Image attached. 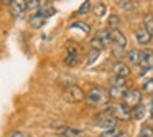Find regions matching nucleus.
<instances>
[{"label":"nucleus","instance_id":"3","mask_svg":"<svg viewBox=\"0 0 153 137\" xmlns=\"http://www.w3.org/2000/svg\"><path fill=\"white\" fill-rule=\"evenodd\" d=\"M63 99L66 101V103L77 104V103H82V101L86 99V94H84V91L81 89L79 86L73 84V86H66V89H64V93H63Z\"/></svg>","mask_w":153,"mask_h":137},{"label":"nucleus","instance_id":"27","mask_svg":"<svg viewBox=\"0 0 153 137\" xmlns=\"http://www.w3.org/2000/svg\"><path fill=\"white\" fill-rule=\"evenodd\" d=\"M8 137H28V134L20 132V130H12V132L8 134Z\"/></svg>","mask_w":153,"mask_h":137},{"label":"nucleus","instance_id":"4","mask_svg":"<svg viewBox=\"0 0 153 137\" xmlns=\"http://www.w3.org/2000/svg\"><path fill=\"white\" fill-rule=\"evenodd\" d=\"M109 33H110V45L114 46V51H115L117 55L122 53V51L127 48V38H125V35H123L122 31H119L117 28H110Z\"/></svg>","mask_w":153,"mask_h":137},{"label":"nucleus","instance_id":"29","mask_svg":"<svg viewBox=\"0 0 153 137\" xmlns=\"http://www.w3.org/2000/svg\"><path fill=\"white\" fill-rule=\"evenodd\" d=\"M115 137H128V134H127V132H119Z\"/></svg>","mask_w":153,"mask_h":137},{"label":"nucleus","instance_id":"30","mask_svg":"<svg viewBox=\"0 0 153 137\" xmlns=\"http://www.w3.org/2000/svg\"><path fill=\"white\" fill-rule=\"evenodd\" d=\"M150 111H152V116H153V99H152V106H150Z\"/></svg>","mask_w":153,"mask_h":137},{"label":"nucleus","instance_id":"13","mask_svg":"<svg viewBox=\"0 0 153 137\" xmlns=\"http://www.w3.org/2000/svg\"><path fill=\"white\" fill-rule=\"evenodd\" d=\"M114 74L115 76H119V78H127L130 74V68L127 66L125 63H115L114 64Z\"/></svg>","mask_w":153,"mask_h":137},{"label":"nucleus","instance_id":"1","mask_svg":"<svg viewBox=\"0 0 153 137\" xmlns=\"http://www.w3.org/2000/svg\"><path fill=\"white\" fill-rule=\"evenodd\" d=\"M109 93H107L104 88H100V86H96V88H92V89L87 93V96H86V101L89 104H92V106H105L107 103H109Z\"/></svg>","mask_w":153,"mask_h":137},{"label":"nucleus","instance_id":"2","mask_svg":"<svg viewBox=\"0 0 153 137\" xmlns=\"http://www.w3.org/2000/svg\"><path fill=\"white\" fill-rule=\"evenodd\" d=\"M125 91H127V81H125V78L114 76L112 79H110V88H109V91H107L110 99H119V97H122Z\"/></svg>","mask_w":153,"mask_h":137},{"label":"nucleus","instance_id":"6","mask_svg":"<svg viewBox=\"0 0 153 137\" xmlns=\"http://www.w3.org/2000/svg\"><path fill=\"white\" fill-rule=\"evenodd\" d=\"M122 99L130 109H133L135 106L142 104V93H140L138 89H135V88H130V89H127L125 93H123Z\"/></svg>","mask_w":153,"mask_h":137},{"label":"nucleus","instance_id":"7","mask_svg":"<svg viewBox=\"0 0 153 137\" xmlns=\"http://www.w3.org/2000/svg\"><path fill=\"white\" fill-rule=\"evenodd\" d=\"M110 109H112V116L115 117L117 121H128V119H132V109H130L125 103H117L115 106H112Z\"/></svg>","mask_w":153,"mask_h":137},{"label":"nucleus","instance_id":"21","mask_svg":"<svg viewBox=\"0 0 153 137\" xmlns=\"http://www.w3.org/2000/svg\"><path fill=\"white\" fill-rule=\"evenodd\" d=\"M140 137H153V127H150V126L142 127V130H140Z\"/></svg>","mask_w":153,"mask_h":137},{"label":"nucleus","instance_id":"20","mask_svg":"<svg viewBox=\"0 0 153 137\" xmlns=\"http://www.w3.org/2000/svg\"><path fill=\"white\" fill-rule=\"evenodd\" d=\"M117 134H119V129H117V127H112V129H105L99 137H115Z\"/></svg>","mask_w":153,"mask_h":137},{"label":"nucleus","instance_id":"5","mask_svg":"<svg viewBox=\"0 0 153 137\" xmlns=\"http://www.w3.org/2000/svg\"><path fill=\"white\" fill-rule=\"evenodd\" d=\"M110 45V33L109 30H100L96 33V37L91 40V48L97 51H102L104 48H107Z\"/></svg>","mask_w":153,"mask_h":137},{"label":"nucleus","instance_id":"26","mask_svg":"<svg viewBox=\"0 0 153 137\" xmlns=\"http://www.w3.org/2000/svg\"><path fill=\"white\" fill-rule=\"evenodd\" d=\"M97 56H99V51H97V50H92V53L89 55V60H87V64H92L94 61H96Z\"/></svg>","mask_w":153,"mask_h":137},{"label":"nucleus","instance_id":"8","mask_svg":"<svg viewBox=\"0 0 153 137\" xmlns=\"http://www.w3.org/2000/svg\"><path fill=\"white\" fill-rule=\"evenodd\" d=\"M138 66H140V74L148 73L150 70H153V51L150 50H143L140 51V60H138Z\"/></svg>","mask_w":153,"mask_h":137},{"label":"nucleus","instance_id":"25","mask_svg":"<svg viewBox=\"0 0 153 137\" xmlns=\"http://www.w3.org/2000/svg\"><path fill=\"white\" fill-rule=\"evenodd\" d=\"M89 8H91V2H89V0H86V2H84V4L81 5V8H79L77 12H79V13L82 15V13H87V12H89Z\"/></svg>","mask_w":153,"mask_h":137},{"label":"nucleus","instance_id":"15","mask_svg":"<svg viewBox=\"0 0 153 137\" xmlns=\"http://www.w3.org/2000/svg\"><path fill=\"white\" fill-rule=\"evenodd\" d=\"M145 114H146V107L143 106V104H138V106H135V107H133V111H132V119L140 121V119L145 117Z\"/></svg>","mask_w":153,"mask_h":137},{"label":"nucleus","instance_id":"22","mask_svg":"<svg viewBox=\"0 0 153 137\" xmlns=\"http://www.w3.org/2000/svg\"><path fill=\"white\" fill-rule=\"evenodd\" d=\"M27 5H28V8H31V10H38V8L41 7V2L40 0H27Z\"/></svg>","mask_w":153,"mask_h":137},{"label":"nucleus","instance_id":"31","mask_svg":"<svg viewBox=\"0 0 153 137\" xmlns=\"http://www.w3.org/2000/svg\"><path fill=\"white\" fill-rule=\"evenodd\" d=\"M152 38H153V33H152Z\"/></svg>","mask_w":153,"mask_h":137},{"label":"nucleus","instance_id":"17","mask_svg":"<svg viewBox=\"0 0 153 137\" xmlns=\"http://www.w3.org/2000/svg\"><path fill=\"white\" fill-rule=\"evenodd\" d=\"M142 91H143L145 94L153 96V78H152V79H146L145 83L142 84Z\"/></svg>","mask_w":153,"mask_h":137},{"label":"nucleus","instance_id":"9","mask_svg":"<svg viewBox=\"0 0 153 137\" xmlns=\"http://www.w3.org/2000/svg\"><path fill=\"white\" fill-rule=\"evenodd\" d=\"M53 13H54V8H38V13H35L33 17H31V20H30L31 27L40 28L41 25L46 22V18L50 17V15H53Z\"/></svg>","mask_w":153,"mask_h":137},{"label":"nucleus","instance_id":"28","mask_svg":"<svg viewBox=\"0 0 153 137\" xmlns=\"http://www.w3.org/2000/svg\"><path fill=\"white\" fill-rule=\"evenodd\" d=\"M120 7L125 8V10H130V8H133V5H132V2H122V4H120Z\"/></svg>","mask_w":153,"mask_h":137},{"label":"nucleus","instance_id":"23","mask_svg":"<svg viewBox=\"0 0 153 137\" xmlns=\"http://www.w3.org/2000/svg\"><path fill=\"white\" fill-rule=\"evenodd\" d=\"M143 28H146V30L150 31V33H153V17H145V27Z\"/></svg>","mask_w":153,"mask_h":137},{"label":"nucleus","instance_id":"11","mask_svg":"<svg viewBox=\"0 0 153 137\" xmlns=\"http://www.w3.org/2000/svg\"><path fill=\"white\" fill-rule=\"evenodd\" d=\"M64 63L68 66H74L77 63V48L76 46H68L66 55H64Z\"/></svg>","mask_w":153,"mask_h":137},{"label":"nucleus","instance_id":"24","mask_svg":"<svg viewBox=\"0 0 153 137\" xmlns=\"http://www.w3.org/2000/svg\"><path fill=\"white\" fill-rule=\"evenodd\" d=\"M120 23V20H119V17L117 15H110V18H109V25H110V28H117V25Z\"/></svg>","mask_w":153,"mask_h":137},{"label":"nucleus","instance_id":"10","mask_svg":"<svg viewBox=\"0 0 153 137\" xmlns=\"http://www.w3.org/2000/svg\"><path fill=\"white\" fill-rule=\"evenodd\" d=\"M28 10L27 0H10V13L15 18H20L25 15V12Z\"/></svg>","mask_w":153,"mask_h":137},{"label":"nucleus","instance_id":"19","mask_svg":"<svg viewBox=\"0 0 153 137\" xmlns=\"http://www.w3.org/2000/svg\"><path fill=\"white\" fill-rule=\"evenodd\" d=\"M71 28H77V30H82V33H89L91 31V28H89V25H86V23H82V22H77V23H73L71 25Z\"/></svg>","mask_w":153,"mask_h":137},{"label":"nucleus","instance_id":"12","mask_svg":"<svg viewBox=\"0 0 153 137\" xmlns=\"http://www.w3.org/2000/svg\"><path fill=\"white\" fill-rule=\"evenodd\" d=\"M135 38L138 41V45H148L152 41V33H150L146 28H138L135 31Z\"/></svg>","mask_w":153,"mask_h":137},{"label":"nucleus","instance_id":"18","mask_svg":"<svg viewBox=\"0 0 153 137\" xmlns=\"http://www.w3.org/2000/svg\"><path fill=\"white\" fill-rule=\"evenodd\" d=\"M105 12H107L105 4H97L96 7H94V13H96V17H99V18H102L104 15H105Z\"/></svg>","mask_w":153,"mask_h":137},{"label":"nucleus","instance_id":"14","mask_svg":"<svg viewBox=\"0 0 153 137\" xmlns=\"http://www.w3.org/2000/svg\"><path fill=\"white\" fill-rule=\"evenodd\" d=\"M61 136L63 137H82L84 132L79 129H74V127H64V129L61 130Z\"/></svg>","mask_w":153,"mask_h":137},{"label":"nucleus","instance_id":"16","mask_svg":"<svg viewBox=\"0 0 153 137\" xmlns=\"http://www.w3.org/2000/svg\"><path fill=\"white\" fill-rule=\"evenodd\" d=\"M127 60H128V63H132V64H138L140 51L138 50H130L128 53H127Z\"/></svg>","mask_w":153,"mask_h":137}]
</instances>
